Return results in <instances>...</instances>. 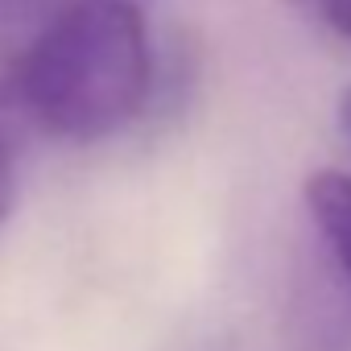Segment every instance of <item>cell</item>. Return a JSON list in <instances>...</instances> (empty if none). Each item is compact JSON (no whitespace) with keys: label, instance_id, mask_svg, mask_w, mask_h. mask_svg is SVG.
Returning <instances> with one entry per match:
<instances>
[{"label":"cell","instance_id":"cell-1","mask_svg":"<svg viewBox=\"0 0 351 351\" xmlns=\"http://www.w3.org/2000/svg\"><path fill=\"white\" fill-rule=\"evenodd\" d=\"M153 83V34L136 0H58L21 62V112L50 141L95 145L141 120Z\"/></svg>","mask_w":351,"mask_h":351},{"label":"cell","instance_id":"cell-2","mask_svg":"<svg viewBox=\"0 0 351 351\" xmlns=\"http://www.w3.org/2000/svg\"><path fill=\"white\" fill-rule=\"evenodd\" d=\"M54 5L58 0H0V223L17 203V141L29 128L21 112V62Z\"/></svg>","mask_w":351,"mask_h":351},{"label":"cell","instance_id":"cell-3","mask_svg":"<svg viewBox=\"0 0 351 351\" xmlns=\"http://www.w3.org/2000/svg\"><path fill=\"white\" fill-rule=\"evenodd\" d=\"M302 199H306L310 223L318 228V236H322L335 269L351 285V173H343V169H318V173H310Z\"/></svg>","mask_w":351,"mask_h":351},{"label":"cell","instance_id":"cell-4","mask_svg":"<svg viewBox=\"0 0 351 351\" xmlns=\"http://www.w3.org/2000/svg\"><path fill=\"white\" fill-rule=\"evenodd\" d=\"M289 5L318 29L351 46V0H289Z\"/></svg>","mask_w":351,"mask_h":351},{"label":"cell","instance_id":"cell-5","mask_svg":"<svg viewBox=\"0 0 351 351\" xmlns=\"http://www.w3.org/2000/svg\"><path fill=\"white\" fill-rule=\"evenodd\" d=\"M339 132H343V141L351 145V87L339 95Z\"/></svg>","mask_w":351,"mask_h":351}]
</instances>
